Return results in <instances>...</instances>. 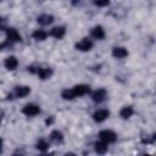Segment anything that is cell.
<instances>
[{"instance_id":"3957f363","label":"cell","mask_w":156,"mask_h":156,"mask_svg":"<svg viewBox=\"0 0 156 156\" xmlns=\"http://www.w3.org/2000/svg\"><path fill=\"white\" fill-rule=\"evenodd\" d=\"M91 48H93V41L90 39H88V38H84L79 43L76 44V49L80 50V51H89Z\"/></svg>"},{"instance_id":"7402d4cb","label":"cell","mask_w":156,"mask_h":156,"mask_svg":"<svg viewBox=\"0 0 156 156\" xmlns=\"http://www.w3.org/2000/svg\"><path fill=\"white\" fill-rule=\"evenodd\" d=\"M52 122H54V118H52V117H50V118H48V119L45 121V123H46V124H51Z\"/></svg>"},{"instance_id":"4fadbf2b","label":"cell","mask_w":156,"mask_h":156,"mask_svg":"<svg viewBox=\"0 0 156 156\" xmlns=\"http://www.w3.org/2000/svg\"><path fill=\"white\" fill-rule=\"evenodd\" d=\"M91 37L95 38V39H104V37H105V32H104L102 27H100V26L94 27V28L91 29Z\"/></svg>"},{"instance_id":"d6986e66","label":"cell","mask_w":156,"mask_h":156,"mask_svg":"<svg viewBox=\"0 0 156 156\" xmlns=\"http://www.w3.org/2000/svg\"><path fill=\"white\" fill-rule=\"evenodd\" d=\"M46 37H48V33L44 32V30H41V29H38V30H35L33 33V38L37 39V40H45Z\"/></svg>"},{"instance_id":"9a60e30c","label":"cell","mask_w":156,"mask_h":156,"mask_svg":"<svg viewBox=\"0 0 156 156\" xmlns=\"http://www.w3.org/2000/svg\"><path fill=\"white\" fill-rule=\"evenodd\" d=\"M107 143H105L104 140H101V141H98V143H95V151L98 152V154H105L106 151H107Z\"/></svg>"},{"instance_id":"8992f818","label":"cell","mask_w":156,"mask_h":156,"mask_svg":"<svg viewBox=\"0 0 156 156\" xmlns=\"http://www.w3.org/2000/svg\"><path fill=\"white\" fill-rule=\"evenodd\" d=\"M29 93H30V88H29V87L21 85V87H16V88H15L13 95H15L16 98H24V96H27Z\"/></svg>"},{"instance_id":"cb8c5ba5","label":"cell","mask_w":156,"mask_h":156,"mask_svg":"<svg viewBox=\"0 0 156 156\" xmlns=\"http://www.w3.org/2000/svg\"><path fill=\"white\" fill-rule=\"evenodd\" d=\"M152 139H154V141H155V140H156V133H155V134H154V135H152Z\"/></svg>"},{"instance_id":"52a82bcc","label":"cell","mask_w":156,"mask_h":156,"mask_svg":"<svg viewBox=\"0 0 156 156\" xmlns=\"http://www.w3.org/2000/svg\"><path fill=\"white\" fill-rule=\"evenodd\" d=\"M73 91H74L76 98L77 96H83V95H85V94H88L90 91V88L88 85H85V84H78V85H76L73 88Z\"/></svg>"},{"instance_id":"30bf717a","label":"cell","mask_w":156,"mask_h":156,"mask_svg":"<svg viewBox=\"0 0 156 156\" xmlns=\"http://www.w3.org/2000/svg\"><path fill=\"white\" fill-rule=\"evenodd\" d=\"M37 21H38V23H39V24H43V26H48V24L52 23V21H54V17H52L51 15H46V13H44V15H40V16H38Z\"/></svg>"},{"instance_id":"603a6c76","label":"cell","mask_w":156,"mask_h":156,"mask_svg":"<svg viewBox=\"0 0 156 156\" xmlns=\"http://www.w3.org/2000/svg\"><path fill=\"white\" fill-rule=\"evenodd\" d=\"M80 1H82V0H72V4H73L74 6H77L78 4H80Z\"/></svg>"},{"instance_id":"ffe728a7","label":"cell","mask_w":156,"mask_h":156,"mask_svg":"<svg viewBox=\"0 0 156 156\" xmlns=\"http://www.w3.org/2000/svg\"><path fill=\"white\" fill-rule=\"evenodd\" d=\"M37 149L39 151H46L49 149V144L44 140V139H40L38 143H37Z\"/></svg>"},{"instance_id":"ba28073f","label":"cell","mask_w":156,"mask_h":156,"mask_svg":"<svg viewBox=\"0 0 156 156\" xmlns=\"http://www.w3.org/2000/svg\"><path fill=\"white\" fill-rule=\"evenodd\" d=\"M106 98V90L105 89H98L93 93L91 95V99L94 102H102Z\"/></svg>"},{"instance_id":"277c9868","label":"cell","mask_w":156,"mask_h":156,"mask_svg":"<svg viewBox=\"0 0 156 156\" xmlns=\"http://www.w3.org/2000/svg\"><path fill=\"white\" fill-rule=\"evenodd\" d=\"M108 116H110V112H108L107 110H105V108H101V110H98V111L94 112L93 119H94L95 122L100 123V122H104Z\"/></svg>"},{"instance_id":"2e32d148","label":"cell","mask_w":156,"mask_h":156,"mask_svg":"<svg viewBox=\"0 0 156 156\" xmlns=\"http://www.w3.org/2000/svg\"><path fill=\"white\" fill-rule=\"evenodd\" d=\"M50 139L54 141V143H61L63 140V135L60 130H54L51 134H50Z\"/></svg>"},{"instance_id":"ac0fdd59","label":"cell","mask_w":156,"mask_h":156,"mask_svg":"<svg viewBox=\"0 0 156 156\" xmlns=\"http://www.w3.org/2000/svg\"><path fill=\"white\" fill-rule=\"evenodd\" d=\"M61 96H62L65 100H72V99H74V98H76L73 89H65V90H62Z\"/></svg>"},{"instance_id":"6da1fadb","label":"cell","mask_w":156,"mask_h":156,"mask_svg":"<svg viewBox=\"0 0 156 156\" xmlns=\"http://www.w3.org/2000/svg\"><path fill=\"white\" fill-rule=\"evenodd\" d=\"M99 136H100V139H101V140H104V141H105V143H107V144L115 143V141H116V139H117L116 134H115L112 130H107V129L101 130V132L99 133Z\"/></svg>"},{"instance_id":"5bb4252c","label":"cell","mask_w":156,"mask_h":156,"mask_svg":"<svg viewBox=\"0 0 156 156\" xmlns=\"http://www.w3.org/2000/svg\"><path fill=\"white\" fill-rule=\"evenodd\" d=\"M37 74L39 76L40 79H48L51 77L52 74V69L51 68H38Z\"/></svg>"},{"instance_id":"5b68a950","label":"cell","mask_w":156,"mask_h":156,"mask_svg":"<svg viewBox=\"0 0 156 156\" xmlns=\"http://www.w3.org/2000/svg\"><path fill=\"white\" fill-rule=\"evenodd\" d=\"M6 37H7V40L9 41H21L22 38L20 35V33L15 29V28H7L6 29Z\"/></svg>"},{"instance_id":"8fae6325","label":"cell","mask_w":156,"mask_h":156,"mask_svg":"<svg viewBox=\"0 0 156 156\" xmlns=\"http://www.w3.org/2000/svg\"><path fill=\"white\" fill-rule=\"evenodd\" d=\"M4 65H5V67H6L7 69H10V71H13V69L17 67V65H18V61H17V58H16V57H13V56H10V57H7V58L5 60Z\"/></svg>"},{"instance_id":"9c48e42d","label":"cell","mask_w":156,"mask_h":156,"mask_svg":"<svg viewBox=\"0 0 156 156\" xmlns=\"http://www.w3.org/2000/svg\"><path fill=\"white\" fill-rule=\"evenodd\" d=\"M50 34H51L54 38H56V39H62L63 35L66 34V29H65V27H54V28L51 29Z\"/></svg>"},{"instance_id":"7a4b0ae2","label":"cell","mask_w":156,"mask_h":156,"mask_svg":"<svg viewBox=\"0 0 156 156\" xmlns=\"http://www.w3.org/2000/svg\"><path fill=\"white\" fill-rule=\"evenodd\" d=\"M22 112H23L26 116L32 117V116H37V115L40 112V108H39V106H37V105H34V104H28V105H26V106L23 107Z\"/></svg>"},{"instance_id":"44dd1931","label":"cell","mask_w":156,"mask_h":156,"mask_svg":"<svg viewBox=\"0 0 156 156\" xmlns=\"http://www.w3.org/2000/svg\"><path fill=\"white\" fill-rule=\"evenodd\" d=\"M108 4H110V0H94V5H96L99 7L107 6Z\"/></svg>"},{"instance_id":"7c38bea8","label":"cell","mask_w":156,"mask_h":156,"mask_svg":"<svg viewBox=\"0 0 156 156\" xmlns=\"http://www.w3.org/2000/svg\"><path fill=\"white\" fill-rule=\"evenodd\" d=\"M112 55L116 58H124L126 56H128V51L124 48H115L112 50Z\"/></svg>"},{"instance_id":"e0dca14e","label":"cell","mask_w":156,"mask_h":156,"mask_svg":"<svg viewBox=\"0 0 156 156\" xmlns=\"http://www.w3.org/2000/svg\"><path fill=\"white\" fill-rule=\"evenodd\" d=\"M119 115H121L122 118H129V117L133 115V107H132V106H126V107H123V108L121 110Z\"/></svg>"}]
</instances>
